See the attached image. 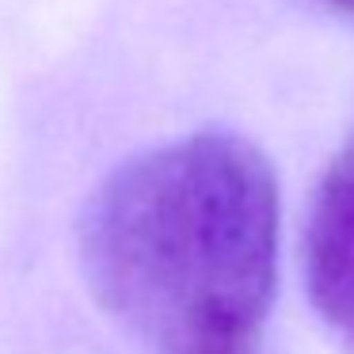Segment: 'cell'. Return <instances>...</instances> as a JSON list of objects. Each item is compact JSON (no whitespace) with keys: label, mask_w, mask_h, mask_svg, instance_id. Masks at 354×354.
Instances as JSON below:
<instances>
[{"label":"cell","mask_w":354,"mask_h":354,"mask_svg":"<svg viewBox=\"0 0 354 354\" xmlns=\"http://www.w3.org/2000/svg\"><path fill=\"white\" fill-rule=\"evenodd\" d=\"M100 305L160 354H255L278 274V183L236 133L126 160L80 217Z\"/></svg>","instance_id":"1"},{"label":"cell","mask_w":354,"mask_h":354,"mask_svg":"<svg viewBox=\"0 0 354 354\" xmlns=\"http://www.w3.org/2000/svg\"><path fill=\"white\" fill-rule=\"evenodd\" d=\"M305 282L320 316L354 343V141L316 187L305 229Z\"/></svg>","instance_id":"2"},{"label":"cell","mask_w":354,"mask_h":354,"mask_svg":"<svg viewBox=\"0 0 354 354\" xmlns=\"http://www.w3.org/2000/svg\"><path fill=\"white\" fill-rule=\"evenodd\" d=\"M331 4H335V8H351L354 12V0H331Z\"/></svg>","instance_id":"3"}]
</instances>
